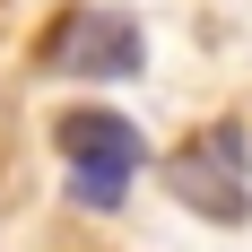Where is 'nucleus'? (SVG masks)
I'll return each mask as SVG.
<instances>
[{"instance_id":"nucleus-3","label":"nucleus","mask_w":252,"mask_h":252,"mask_svg":"<svg viewBox=\"0 0 252 252\" xmlns=\"http://www.w3.org/2000/svg\"><path fill=\"white\" fill-rule=\"evenodd\" d=\"M44 70L52 78H139V70H148V35H139V18H122V9L78 0V9L52 18Z\"/></svg>"},{"instance_id":"nucleus-2","label":"nucleus","mask_w":252,"mask_h":252,"mask_svg":"<svg viewBox=\"0 0 252 252\" xmlns=\"http://www.w3.org/2000/svg\"><path fill=\"white\" fill-rule=\"evenodd\" d=\"M165 191L183 209H200L209 226H244L252 218V139L235 122H209L200 139H183L165 157Z\"/></svg>"},{"instance_id":"nucleus-1","label":"nucleus","mask_w":252,"mask_h":252,"mask_svg":"<svg viewBox=\"0 0 252 252\" xmlns=\"http://www.w3.org/2000/svg\"><path fill=\"white\" fill-rule=\"evenodd\" d=\"M61 165H70V191L78 209H122L130 174L148 165V139H139V122L130 113H104V104H78V113H61Z\"/></svg>"}]
</instances>
